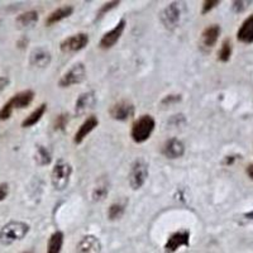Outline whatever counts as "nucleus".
Masks as SVG:
<instances>
[{
  "instance_id": "f257e3e1",
  "label": "nucleus",
  "mask_w": 253,
  "mask_h": 253,
  "mask_svg": "<svg viewBox=\"0 0 253 253\" xmlns=\"http://www.w3.org/2000/svg\"><path fill=\"white\" fill-rule=\"evenodd\" d=\"M28 232L29 225L24 221H9L0 229V245L10 246L15 242L22 241L28 234Z\"/></svg>"
},
{
  "instance_id": "f03ea898",
  "label": "nucleus",
  "mask_w": 253,
  "mask_h": 253,
  "mask_svg": "<svg viewBox=\"0 0 253 253\" xmlns=\"http://www.w3.org/2000/svg\"><path fill=\"white\" fill-rule=\"evenodd\" d=\"M33 99H35V91L32 90H23L13 95L0 109V121H6L10 118L15 109H24L29 107Z\"/></svg>"
},
{
  "instance_id": "7ed1b4c3",
  "label": "nucleus",
  "mask_w": 253,
  "mask_h": 253,
  "mask_svg": "<svg viewBox=\"0 0 253 253\" xmlns=\"http://www.w3.org/2000/svg\"><path fill=\"white\" fill-rule=\"evenodd\" d=\"M156 121L152 115H141L137 121L133 123L130 137L135 143H144L151 138L153 130H155Z\"/></svg>"
},
{
  "instance_id": "20e7f679",
  "label": "nucleus",
  "mask_w": 253,
  "mask_h": 253,
  "mask_svg": "<svg viewBox=\"0 0 253 253\" xmlns=\"http://www.w3.org/2000/svg\"><path fill=\"white\" fill-rule=\"evenodd\" d=\"M72 173V166L65 160H60L55 165L51 173V182L53 189L62 191L67 187Z\"/></svg>"
},
{
  "instance_id": "39448f33",
  "label": "nucleus",
  "mask_w": 253,
  "mask_h": 253,
  "mask_svg": "<svg viewBox=\"0 0 253 253\" xmlns=\"http://www.w3.org/2000/svg\"><path fill=\"white\" fill-rule=\"evenodd\" d=\"M148 178V164L143 158H138L133 162L130 167L129 175H128V181L133 190H138L146 184Z\"/></svg>"
},
{
  "instance_id": "423d86ee",
  "label": "nucleus",
  "mask_w": 253,
  "mask_h": 253,
  "mask_svg": "<svg viewBox=\"0 0 253 253\" xmlns=\"http://www.w3.org/2000/svg\"><path fill=\"white\" fill-rule=\"evenodd\" d=\"M86 79V67L81 62L75 63L71 69L67 70L58 81L60 87H70L72 85L81 84Z\"/></svg>"
},
{
  "instance_id": "0eeeda50",
  "label": "nucleus",
  "mask_w": 253,
  "mask_h": 253,
  "mask_svg": "<svg viewBox=\"0 0 253 253\" xmlns=\"http://www.w3.org/2000/svg\"><path fill=\"white\" fill-rule=\"evenodd\" d=\"M87 43H89V36L81 32V33H76V35L65 38L61 42L60 48L63 53H76L85 48Z\"/></svg>"
},
{
  "instance_id": "6e6552de",
  "label": "nucleus",
  "mask_w": 253,
  "mask_h": 253,
  "mask_svg": "<svg viewBox=\"0 0 253 253\" xmlns=\"http://www.w3.org/2000/svg\"><path fill=\"white\" fill-rule=\"evenodd\" d=\"M126 19H121L118 23L115 24V27L113 29H110L109 32L104 33L103 37H101L100 42H99V46L103 49H109L113 46H115V43L121 40L122 35H123L124 29H126Z\"/></svg>"
},
{
  "instance_id": "1a4fd4ad",
  "label": "nucleus",
  "mask_w": 253,
  "mask_h": 253,
  "mask_svg": "<svg viewBox=\"0 0 253 253\" xmlns=\"http://www.w3.org/2000/svg\"><path fill=\"white\" fill-rule=\"evenodd\" d=\"M190 246V232L186 229L177 230L171 234L165 243V252L173 253L181 247H189Z\"/></svg>"
},
{
  "instance_id": "9d476101",
  "label": "nucleus",
  "mask_w": 253,
  "mask_h": 253,
  "mask_svg": "<svg viewBox=\"0 0 253 253\" xmlns=\"http://www.w3.org/2000/svg\"><path fill=\"white\" fill-rule=\"evenodd\" d=\"M134 105L130 101L126 100H121L118 103H115L109 109L110 117L115 119V121L121 122H126L132 118L133 115H134Z\"/></svg>"
},
{
  "instance_id": "9b49d317",
  "label": "nucleus",
  "mask_w": 253,
  "mask_h": 253,
  "mask_svg": "<svg viewBox=\"0 0 253 253\" xmlns=\"http://www.w3.org/2000/svg\"><path fill=\"white\" fill-rule=\"evenodd\" d=\"M161 22L166 28L172 29L180 22V6L177 3H171L162 10Z\"/></svg>"
},
{
  "instance_id": "f8f14e48",
  "label": "nucleus",
  "mask_w": 253,
  "mask_h": 253,
  "mask_svg": "<svg viewBox=\"0 0 253 253\" xmlns=\"http://www.w3.org/2000/svg\"><path fill=\"white\" fill-rule=\"evenodd\" d=\"M75 253H101V243L95 236H85L76 245Z\"/></svg>"
},
{
  "instance_id": "ddd939ff",
  "label": "nucleus",
  "mask_w": 253,
  "mask_h": 253,
  "mask_svg": "<svg viewBox=\"0 0 253 253\" xmlns=\"http://www.w3.org/2000/svg\"><path fill=\"white\" fill-rule=\"evenodd\" d=\"M162 153H164L165 157L171 158V160L180 158L184 156L185 146L180 139L170 138L169 141L165 142L164 147H162Z\"/></svg>"
},
{
  "instance_id": "4468645a",
  "label": "nucleus",
  "mask_w": 253,
  "mask_h": 253,
  "mask_svg": "<svg viewBox=\"0 0 253 253\" xmlns=\"http://www.w3.org/2000/svg\"><path fill=\"white\" fill-rule=\"evenodd\" d=\"M98 126H99V119L96 118L95 115H90V117H87V118L84 121V123L80 126L78 132L75 133L74 142H75L76 144L83 143L84 139L86 138L87 135H89Z\"/></svg>"
},
{
  "instance_id": "2eb2a0df",
  "label": "nucleus",
  "mask_w": 253,
  "mask_h": 253,
  "mask_svg": "<svg viewBox=\"0 0 253 253\" xmlns=\"http://www.w3.org/2000/svg\"><path fill=\"white\" fill-rule=\"evenodd\" d=\"M96 103V96L92 91L83 92L78 98L75 103V113L78 115H83L87 112V110L92 109Z\"/></svg>"
},
{
  "instance_id": "dca6fc26",
  "label": "nucleus",
  "mask_w": 253,
  "mask_h": 253,
  "mask_svg": "<svg viewBox=\"0 0 253 253\" xmlns=\"http://www.w3.org/2000/svg\"><path fill=\"white\" fill-rule=\"evenodd\" d=\"M237 40L245 44L253 43V14L247 17L237 32Z\"/></svg>"
},
{
  "instance_id": "f3484780",
  "label": "nucleus",
  "mask_w": 253,
  "mask_h": 253,
  "mask_svg": "<svg viewBox=\"0 0 253 253\" xmlns=\"http://www.w3.org/2000/svg\"><path fill=\"white\" fill-rule=\"evenodd\" d=\"M72 13H74V6H71V5L60 6V8H57L56 10H53V12H52L51 14L47 17L46 26L51 27L56 23H60L61 20L71 17Z\"/></svg>"
},
{
  "instance_id": "a211bd4d",
  "label": "nucleus",
  "mask_w": 253,
  "mask_h": 253,
  "mask_svg": "<svg viewBox=\"0 0 253 253\" xmlns=\"http://www.w3.org/2000/svg\"><path fill=\"white\" fill-rule=\"evenodd\" d=\"M220 36V27L218 24H211L207 27L202 33V42L205 47H214Z\"/></svg>"
},
{
  "instance_id": "6ab92c4d",
  "label": "nucleus",
  "mask_w": 253,
  "mask_h": 253,
  "mask_svg": "<svg viewBox=\"0 0 253 253\" xmlns=\"http://www.w3.org/2000/svg\"><path fill=\"white\" fill-rule=\"evenodd\" d=\"M31 63L37 67H47L51 63V53L43 48H37L32 52Z\"/></svg>"
},
{
  "instance_id": "aec40b11",
  "label": "nucleus",
  "mask_w": 253,
  "mask_h": 253,
  "mask_svg": "<svg viewBox=\"0 0 253 253\" xmlns=\"http://www.w3.org/2000/svg\"><path fill=\"white\" fill-rule=\"evenodd\" d=\"M46 112H47V104L42 103L40 107L36 108V109L33 110V112H32L23 122H22V126H23V128H29V126H36V124L42 119V117L46 114Z\"/></svg>"
},
{
  "instance_id": "412c9836",
  "label": "nucleus",
  "mask_w": 253,
  "mask_h": 253,
  "mask_svg": "<svg viewBox=\"0 0 253 253\" xmlns=\"http://www.w3.org/2000/svg\"><path fill=\"white\" fill-rule=\"evenodd\" d=\"M63 233L61 230H56L55 233L48 239V247H47V253H60L63 246Z\"/></svg>"
},
{
  "instance_id": "4be33fe9",
  "label": "nucleus",
  "mask_w": 253,
  "mask_h": 253,
  "mask_svg": "<svg viewBox=\"0 0 253 253\" xmlns=\"http://www.w3.org/2000/svg\"><path fill=\"white\" fill-rule=\"evenodd\" d=\"M38 22V12L29 10V12L22 13L17 17V23L20 27H31Z\"/></svg>"
},
{
  "instance_id": "5701e85b",
  "label": "nucleus",
  "mask_w": 253,
  "mask_h": 253,
  "mask_svg": "<svg viewBox=\"0 0 253 253\" xmlns=\"http://www.w3.org/2000/svg\"><path fill=\"white\" fill-rule=\"evenodd\" d=\"M232 52H233V47H232V42L230 40H224L223 43H221L220 49H219L218 53V60L220 62H228L232 57Z\"/></svg>"
},
{
  "instance_id": "b1692460",
  "label": "nucleus",
  "mask_w": 253,
  "mask_h": 253,
  "mask_svg": "<svg viewBox=\"0 0 253 253\" xmlns=\"http://www.w3.org/2000/svg\"><path fill=\"white\" fill-rule=\"evenodd\" d=\"M124 211H126V205L122 203H113L108 209V218L110 220H118L124 215Z\"/></svg>"
},
{
  "instance_id": "393cba45",
  "label": "nucleus",
  "mask_w": 253,
  "mask_h": 253,
  "mask_svg": "<svg viewBox=\"0 0 253 253\" xmlns=\"http://www.w3.org/2000/svg\"><path fill=\"white\" fill-rule=\"evenodd\" d=\"M37 162L41 165V166H46L51 162V153L48 152L46 147L40 146L37 150Z\"/></svg>"
},
{
  "instance_id": "a878e982",
  "label": "nucleus",
  "mask_w": 253,
  "mask_h": 253,
  "mask_svg": "<svg viewBox=\"0 0 253 253\" xmlns=\"http://www.w3.org/2000/svg\"><path fill=\"white\" fill-rule=\"evenodd\" d=\"M119 4H121V1L113 0V1H108V3H105L104 5H101L100 9L98 10V13H96V19H100V18L104 17V15L107 14L108 12H110L112 9L117 8Z\"/></svg>"
},
{
  "instance_id": "bb28decb",
  "label": "nucleus",
  "mask_w": 253,
  "mask_h": 253,
  "mask_svg": "<svg viewBox=\"0 0 253 253\" xmlns=\"http://www.w3.org/2000/svg\"><path fill=\"white\" fill-rule=\"evenodd\" d=\"M67 123H69V117L66 114H60L53 122V128L55 130H65Z\"/></svg>"
},
{
  "instance_id": "cd10ccee",
  "label": "nucleus",
  "mask_w": 253,
  "mask_h": 253,
  "mask_svg": "<svg viewBox=\"0 0 253 253\" xmlns=\"http://www.w3.org/2000/svg\"><path fill=\"white\" fill-rule=\"evenodd\" d=\"M108 195V187L107 186H98L95 187L94 191H92V199H94L95 202H100L103 200L105 196Z\"/></svg>"
},
{
  "instance_id": "c85d7f7f",
  "label": "nucleus",
  "mask_w": 253,
  "mask_h": 253,
  "mask_svg": "<svg viewBox=\"0 0 253 253\" xmlns=\"http://www.w3.org/2000/svg\"><path fill=\"white\" fill-rule=\"evenodd\" d=\"M219 4H220V1H219V0H207V1H204V3H203L202 14H208V13L211 12L214 8H216Z\"/></svg>"
},
{
  "instance_id": "c756f323",
  "label": "nucleus",
  "mask_w": 253,
  "mask_h": 253,
  "mask_svg": "<svg viewBox=\"0 0 253 253\" xmlns=\"http://www.w3.org/2000/svg\"><path fill=\"white\" fill-rule=\"evenodd\" d=\"M180 101H181V95L177 94L166 95V96L162 99V104H165V105H171V104L180 103Z\"/></svg>"
},
{
  "instance_id": "7c9ffc66",
  "label": "nucleus",
  "mask_w": 253,
  "mask_h": 253,
  "mask_svg": "<svg viewBox=\"0 0 253 253\" xmlns=\"http://www.w3.org/2000/svg\"><path fill=\"white\" fill-rule=\"evenodd\" d=\"M252 1H233V10L236 13H242L248 8Z\"/></svg>"
},
{
  "instance_id": "2f4dec72",
  "label": "nucleus",
  "mask_w": 253,
  "mask_h": 253,
  "mask_svg": "<svg viewBox=\"0 0 253 253\" xmlns=\"http://www.w3.org/2000/svg\"><path fill=\"white\" fill-rule=\"evenodd\" d=\"M8 194H9L8 184H0V202L5 200Z\"/></svg>"
},
{
  "instance_id": "473e14b6",
  "label": "nucleus",
  "mask_w": 253,
  "mask_h": 253,
  "mask_svg": "<svg viewBox=\"0 0 253 253\" xmlns=\"http://www.w3.org/2000/svg\"><path fill=\"white\" fill-rule=\"evenodd\" d=\"M236 158L237 157H234V156H227L224 160V165H228V166H229V165H233L234 161H236Z\"/></svg>"
},
{
  "instance_id": "72a5a7b5",
  "label": "nucleus",
  "mask_w": 253,
  "mask_h": 253,
  "mask_svg": "<svg viewBox=\"0 0 253 253\" xmlns=\"http://www.w3.org/2000/svg\"><path fill=\"white\" fill-rule=\"evenodd\" d=\"M9 84V80L6 78H0V90L5 89L6 86H8Z\"/></svg>"
},
{
  "instance_id": "f704fd0d",
  "label": "nucleus",
  "mask_w": 253,
  "mask_h": 253,
  "mask_svg": "<svg viewBox=\"0 0 253 253\" xmlns=\"http://www.w3.org/2000/svg\"><path fill=\"white\" fill-rule=\"evenodd\" d=\"M246 172H247L248 177H250L251 180H253V164L248 165L247 169H246Z\"/></svg>"
},
{
  "instance_id": "c9c22d12",
  "label": "nucleus",
  "mask_w": 253,
  "mask_h": 253,
  "mask_svg": "<svg viewBox=\"0 0 253 253\" xmlns=\"http://www.w3.org/2000/svg\"><path fill=\"white\" fill-rule=\"evenodd\" d=\"M24 253H32V252H24Z\"/></svg>"
}]
</instances>
